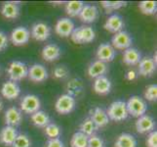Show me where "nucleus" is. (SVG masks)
<instances>
[{
  "label": "nucleus",
  "instance_id": "15",
  "mask_svg": "<svg viewBox=\"0 0 157 147\" xmlns=\"http://www.w3.org/2000/svg\"><path fill=\"white\" fill-rule=\"evenodd\" d=\"M90 119L95 124V126L98 129L107 126L108 123H109V119L107 117L106 112L101 107H96L91 111Z\"/></svg>",
  "mask_w": 157,
  "mask_h": 147
},
{
  "label": "nucleus",
  "instance_id": "5",
  "mask_svg": "<svg viewBox=\"0 0 157 147\" xmlns=\"http://www.w3.org/2000/svg\"><path fill=\"white\" fill-rule=\"evenodd\" d=\"M20 106H21L20 110L21 112L32 115V114H34L35 112L40 110L41 102L38 96H36L34 94H26L21 98Z\"/></svg>",
  "mask_w": 157,
  "mask_h": 147
},
{
  "label": "nucleus",
  "instance_id": "31",
  "mask_svg": "<svg viewBox=\"0 0 157 147\" xmlns=\"http://www.w3.org/2000/svg\"><path fill=\"white\" fill-rule=\"evenodd\" d=\"M79 132L84 133L87 137H91V135L95 134V133L98 130L97 127L95 126V124L92 122V120L90 118L85 119L84 121L81 123L80 127H79Z\"/></svg>",
  "mask_w": 157,
  "mask_h": 147
},
{
  "label": "nucleus",
  "instance_id": "36",
  "mask_svg": "<svg viewBox=\"0 0 157 147\" xmlns=\"http://www.w3.org/2000/svg\"><path fill=\"white\" fill-rule=\"evenodd\" d=\"M144 98L147 101H156L157 99V85L150 84L148 85L144 91Z\"/></svg>",
  "mask_w": 157,
  "mask_h": 147
},
{
  "label": "nucleus",
  "instance_id": "43",
  "mask_svg": "<svg viewBox=\"0 0 157 147\" xmlns=\"http://www.w3.org/2000/svg\"><path fill=\"white\" fill-rule=\"evenodd\" d=\"M2 108H3V103H2V101L0 100V111L2 110Z\"/></svg>",
  "mask_w": 157,
  "mask_h": 147
},
{
  "label": "nucleus",
  "instance_id": "3",
  "mask_svg": "<svg viewBox=\"0 0 157 147\" xmlns=\"http://www.w3.org/2000/svg\"><path fill=\"white\" fill-rule=\"evenodd\" d=\"M107 117L109 119V121H114V122H121L126 120L129 116L128 111H127V106L126 102L118 100L112 102L108 107L107 111Z\"/></svg>",
  "mask_w": 157,
  "mask_h": 147
},
{
  "label": "nucleus",
  "instance_id": "19",
  "mask_svg": "<svg viewBox=\"0 0 157 147\" xmlns=\"http://www.w3.org/2000/svg\"><path fill=\"white\" fill-rule=\"evenodd\" d=\"M104 28L112 32V34H117V32L121 31L122 29L124 28V22L123 19L119 15L113 14L108 17V19L105 21Z\"/></svg>",
  "mask_w": 157,
  "mask_h": 147
},
{
  "label": "nucleus",
  "instance_id": "37",
  "mask_svg": "<svg viewBox=\"0 0 157 147\" xmlns=\"http://www.w3.org/2000/svg\"><path fill=\"white\" fill-rule=\"evenodd\" d=\"M54 77L59 80H63L68 77V70L66 66H57L53 71Z\"/></svg>",
  "mask_w": 157,
  "mask_h": 147
},
{
  "label": "nucleus",
  "instance_id": "6",
  "mask_svg": "<svg viewBox=\"0 0 157 147\" xmlns=\"http://www.w3.org/2000/svg\"><path fill=\"white\" fill-rule=\"evenodd\" d=\"M76 106V100L72 96L68 95L67 93L59 96L55 104L56 111L61 115H67L71 113Z\"/></svg>",
  "mask_w": 157,
  "mask_h": 147
},
{
  "label": "nucleus",
  "instance_id": "1",
  "mask_svg": "<svg viewBox=\"0 0 157 147\" xmlns=\"http://www.w3.org/2000/svg\"><path fill=\"white\" fill-rule=\"evenodd\" d=\"M127 111L129 115H131L134 118H140L147 111V104L144 98L138 95H134L129 98V100L126 102Z\"/></svg>",
  "mask_w": 157,
  "mask_h": 147
},
{
  "label": "nucleus",
  "instance_id": "24",
  "mask_svg": "<svg viewBox=\"0 0 157 147\" xmlns=\"http://www.w3.org/2000/svg\"><path fill=\"white\" fill-rule=\"evenodd\" d=\"M0 12H1L3 17H5L6 19L13 20L19 17L20 7H19V5L15 2H5L2 4Z\"/></svg>",
  "mask_w": 157,
  "mask_h": 147
},
{
  "label": "nucleus",
  "instance_id": "21",
  "mask_svg": "<svg viewBox=\"0 0 157 147\" xmlns=\"http://www.w3.org/2000/svg\"><path fill=\"white\" fill-rule=\"evenodd\" d=\"M94 91L99 95H106L111 90V81L105 76L99 77L95 80L93 85Z\"/></svg>",
  "mask_w": 157,
  "mask_h": 147
},
{
  "label": "nucleus",
  "instance_id": "32",
  "mask_svg": "<svg viewBox=\"0 0 157 147\" xmlns=\"http://www.w3.org/2000/svg\"><path fill=\"white\" fill-rule=\"evenodd\" d=\"M139 8L144 15H154L157 10L155 1H142L139 4Z\"/></svg>",
  "mask_w": 157,
  "mask_h": 147
},
{
  "label": "nucleus",
  "instance_id": "42",
  "mask_svg": "<svg viewBox=\"0 0 157 147\" xmlns=\"http://www.w3.org/2000/svg\"><path fill=\"white\" fill-rule=\"evenodd\" d=\"M136 78H137V73L135 72L134 70H130L129 72L127 73V75H126V79H127V80H130V81H132V80H136Z\"/></svg>",
  "mask_w": 157,
  "mask_h": 147
},
{
  "label": "nucleus",
  "instance_id": "11",
  "mask_svg": "<svg viewBox=\"0 0 157 147\" xmlns=\"http://www.w3.org/2000/svg\"><path fill=\"white\" fill-rule=\"evenodd\" d=\"M97 58L99 61L104 62V63H108L112 62L115 58L116 51L115 49L112 47L111 44L108 43H102V44L99 45L98 49H97Z\"/></svg>",
  "mask_w": 157,
  "mask_h": 147
},
{
  "label": "nucleus",
  "instance_id": "29",
  "mask_svg": "<svg viewBox=\"0 0 157 147\" xmlns=\"http://www.w3.org/2000/svg\"><path fill=\"white\" fill-rule=\"evenodd\" d=\"M84 5L82 1H69L66 5V12L69 17H77Z\"/></svg>",
  "mask_w": 157,
  "mask_h": 147
},
{
  "label": "nucleus",
  "instance_id": "9",
  "mask_svg": "<svg viewBox=\"0 0 157 147\" xmlns=\"http://www.w3.org/2000/svg\"><path fill=\"white\" fill-rule=\"evenodd\" d=\"M49 75L47 69L41 64H34L30 68H29L28 78L33 83H42L45 81Z\"/></svg>",
  "mask_w": 157,
  "mask_h": 147
},
{
  "label": "nucleus",
  "instance_id": "26",
  "mask_svg": "<svg viewBox=\"0 0 157 147\" xmlns=\"http://www.w3.org/2000/svg\"><path fill=\"white\" fill-rule=\"evenodd\" d=\"M114 147H138V142L134 135L123 133L116 138Z\"/></svg>",
  "mask_w": 157,
  "mask_h": 147
},
{
  "label": "nucleus",
  "instance_id": "17",
  "mask_svg": "<svg viewBox=\"0 0 157 147\" xmlns=\"http://www.w3.org/2000/svg\"><path fill=\"white\" fill-rule=\"evenodd\" d=\"M18 130L11 126H5L0 132V143L4 146H12L15 139L18 137Z\"/></svg>",
  "mask_w": 157,
  "mask_h": 147
},
{
  "label": "nucleus",
  "instance_id": "34",
  "mask_svg": "<svg viewBox=\"0 0 157 147\" xmlns=\"http://www.w3.org/2000/svg\"><path fill=\"white\" fill-rule=\"evenodd\" d=\"M44 129H45V134L49 138H59V137L61 135V128L56 124L50 123Z\"/></svg>",
  "mask_w": 157,
  "mask_h": 147
},
{
  "label": "nucleus",
  "instance_id": "25",
  "mask_svg": "<svg viewBox=\"0 0 157 147\" xmlns=\"http://www.w3.org/2000/svg\"><path fill=\"white\" fill-rule=\"evenodd\" d=\"M140 59H142V55H140V51L136 48L130 47L124 51L123 62L127 66H136V65L140 63Z\"/></svg>",
  "mask_w": 157,
  "mask_h": 147
},
{
  "label": "nucleus",
  "instance_id": "38",
  "mask_svg": "<svg viewBox=\"0 0 157 147\" xmlns=\"http://www.w3.org/2000/svg\"><path fill=\"white\" fill-rule=\"evenodd\" d=\"M105 142L104 139L100 137L99 135L93 134L88 138V146L87 147H104Z\"/></svg>",
  "mask_w": 157,
  "mask_h": 147
},
{
  "label": "nucleus",
  "instance_id": "41",
  "mask_svg": "<svg viewBox=\"0 0 157 147\" xmlns=\"http://www.w3.org/2000/svg\"><path fill=\"white\" fill-rule=\"evenodd\" d=\"M8 46V37L3 31H0V51H3Z\"/></svg>",
  "mask_w": 157,
  "mask_h": 147
},
{
  "label": "nucleus",
  "instance_id": "28",
  "mask_svg": "<svg viewBox=\"0 0 157 147\" xmlns=\"http://www.w3.org/2000/svg\"><path fill=\"white\" fill-rule=\"evenodd\" d=\"M67 94L75 98L76 96H79L83 92V84L82 80L78 79H72L68 81L67 85Z\"/></svg>",
  "mask_w": 157,
  "mask_h": 147
},
{
  "label": "nucleus",
  "instance_id": "40",
  "mask_svg": "<svg viewBox=\"0 0 157 147\" xmlns=\"http://www.w3.org/2000/svg\"><path fill=\"white\" fill-rule=\"evenodd\" d=\"M45 147H64V145L59 138H49Z\"/></svg>",
  "mask_w": 157,
  "mask_h": 147
},
{
  "label": "nucleus",
  "instance_id": "13",
  "mask_svg": "<svg viewBox=\"0 0 157 147\" xmlns=\"http://www.w3.org/2000/svg\"><path fill=\"white\" fill-rule=\"evenodd\" d=\"M4 121L6 126H11L16 128L19 125H21L23 121V114L20 109L17 107H10L8 108L4 115Z\"/></svg>",
  "mask_w": 157,
  "mask_h": 147
},
{
  "label": "nucleus",
  "instance_id": "20",
  "mask_svg": "<svg viewBox=\"0 0 157 147\" xmlns=\"http://www.w3.org/2000/svg\"><path fill=\"white\" fill-rule=\"evenodd\" d=\"M139 65V74L143 77H150L156 70V64L150 57H144L140 59Z\"/></svg>",
  "mask_w": 157,
  "mask_h": 147
},
{
  "label": "nucleus",
  "instance_id": "8",
  "mask_svg": "<svg viewBox=\"0 0 157 147\" xmlns=\"http://www.w3.org/2000/svg\"><path fill=\"white\" fill-rule=\"evenodd\" d=\"M11 41L16 46H23L25 45L29 41L30 39V31L25 28V27H18L11 32Z\"/></svg>",
  "mask_w": 157,
  "mask_h": 147
},
{
  "label": "nucleus",
  "instance_id": "12",
  "mask_svg": "<svg viewBox=\"0 0 157 147\" xmlns=\"http://www.w3.org/2000/svg\"><path fill=\"white\" fill-rule=\"evenodd\" d=\"M135 126H136V129L139 133H140V134L149 133L154 130L155 122L152 117H150L145 114V115L138 118Z\"/></svg>",
  "mask_w": 157,
  "mask_h": 147
},
{
  "label": "nucleus",
  "instance_id": "18",
  "mask_svg": "<svg viewBox=\"0 0 157 147\" xmlns=\"http://www.w3.org/2000/svg\"><path fill=\"white\" fill-rule=\"evenodd\" d=\"M78 17L85 24H92L98 19L99 10L95 5H84Z\"/></svg>",
  "mask_w": 157,
  "mask_h": 147
},
{
  "label": "nucleus",
  "instance_id": "30",
  "mask_svg": "<svg viewBox=\"0 0 157 147\" xmlns=\"http://www.w3.org/2000/svg\"><path fill=\"white\" fill-rule=\"evenodd\" d=\"M88 138L89 137L84 133L76 132L74 133L71 140H70V146L71 147H87L88 146Z\"/></svg>",
  "mask_w": 157,
  "mask_h": 147
},
{
  "label": "nucleus",
  "instance_id": "10",
  "mask_svg": "<svg viewBox=\"0 0 157 147\" xmlns=\"http://www.w3.org/2000/svg\"><path fill=\"white\" fill-rule=\"evenodd\" d=\"M51 30L45 23H36L32 26L30 35L36 41H45L50 37Z\"/></svg>",
  "mask_w": 157,
  "mask_h": 147
},
{
  "label": "nucleus",
  "instance_id": "14",
  "mask_svg": "<svg viewBox=\"0 0 157 147\" xmlns=\"http://www.w3.org/2000/svg\"><path fill=\"white\" fill-rule=\"evenodd\" d=\"M74 30V23L68 18L59 19L55 27V31L61 37H68Z\"/></svg>",
  "mask_w": 157,
  "mask_h": 147
},
{
  "label": "nucleus",
  "instance_id": "27",
  "mask_svg": "<svg viewBox=\"0 0 157 147\" xmlns=\"http://www.w3.org/2000/svg\"><path fill=\"white\" fill-rule=\"evenodd\" d=\"M30 119L32 124L37 128H45L51 122L49 115L44 111H40V110L35 112L34 114H32Z\"/></svg>",
  "mask_w": 157,
  "mask_h": 147
},
{
  "label": "nucleus",
  "instance_id": "23",
  "mask_svg": "<svg viewBox=\"0 0 157 147\" xmlns=\"http://www.w3.org/2000/svg\"><path fill=\"white\" fill-rule=\"evenodd\" d=\"M107 65L104 62H101L99 60L97 61L91 63L88 67L87 70V73L89 75L90 78H93V79H97L99 77H102L105 76L107 72Z\"/></svg>",
  "mask_w": 157,
  "mask_h": 147
},
{
  "label": "nucleus",
  "instance_id": "33",
  "mask_svg": "<svg viewBox=\"0 0 157 147\" xmlns=\"http://www.w3.org/2000/svg\"><path fill=\"white\" fill-rule=\"evenodd\" d=\"M127 3L123 1H102L101 6L105 8L106 13H111L113 11H116L124 6H126Z\"/></svg>",
  "mask_w": 157,
  "mask_h": 147
},
{
  "label": "nucleus",
  "instance_id": "4",
  "mask_svg": "<svg viewBox=\"0 0 157 147\" xmlns=\"http://www.w3.org/2000/svg\"><path fill=\"white\" fill-rule=\"evenodd\" d=\"M7 74L12 81H20L28 78L29 67L21 61H12L7 69Z\"/></svg>",
  "mask_w": 157,
  "mask_h": 147
},
{
  "label": "nucleus",
  "instance_id": "2",
  "mask_svg": "<svg viewBox=\"0 0 157 147\" xmlns=\"http://www.w3.org/2000/svg\"><path fill=\"white\" fill-rule=\"evenodd\" d=\"M96 37V32L89 26H82L79 28H74L70 39L76 44H83V43H90Z\"/></svg>",
  "mask_w": 157,
  "mask_h": 147
},
{
  "label": "nucleus",
  "instance_id": "22",
  "mask_svg": "<svg viewBox=\"0 0 157 147\" xmlns=\"http://www.w3.org/2000/svg\"><path fill=\"white\" fill-rule=\"evenodd\" d=\"M61 54V48L57 44H47L42 49V58L47 62L56 61L59 58Z\"/></svg>",
  "mask_w": 157,
  "mask_h": 147
},
{
  "label": "nucleus",
  "instance_id": "39",
  "mask_svg": "<svg viewBox=\"0 0 157 147\" xmlns=\"http://www.w3.org/2000/svg\"><path fill=\"white\" fill-rule=\"evenodd\" d=\"M147 147H157V132L153 130L148 133L147 138Z\"/></svg>",
  "mask_w": 157,
  "mask_h": 147
},
{
  "label": "nucleus",
  "instance_id": "35",
  "mask_svg": "<svg viewBox=\"0 0 157 147\" xmlns=\"http://www.w3.org/2000/svg\"><path fill=\"white\" fill-rule=\"evenodd\" d=\"M12 147H31V141L26 134H18Z\"/></svg>",
  "mask_w": 157,
  "mask_h": 147
},
{
  "label": "nucleus",
  "instance_id": "7",
  "mask_svg": "<svg viewBox=\"0 0 157 147\" xmlns=\"http://www.w3.org/2000/svg\"><path fill=\"white\" fill-rule=\"evenodd\" d=\"M132 36L125 31H121L117 34H114L111 39L112 47L114 49H119V50H126V49L130 48L132 45Z\"/></svg>",
  "mask_w": 157,
  "mask_h": 147
},
{
  "label": "nucleus",
  "instance_id": "16",
  "mask_svg": "<svg viewBox=\"0 0 157 147\" xmlns=\"http://www.w3.org/2000/svg\"><path fill=\"white\" fill-rule=\"evenodd\" d=\"M1 94L8 100H14L21 94V88L17 83L12 80H7L1 88Z\"/></svg>",
  "mask_w": 157,
  "mask_h": 147
}]
</instances>
